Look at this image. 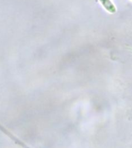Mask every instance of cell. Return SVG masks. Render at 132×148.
Wrapping results in <instances>:
<instances>
[{
  "label": "cell",
  "instance_id": "cell-1",
  "mask_svg": "<svg viewBox=\"0 0 132 148\" xmlns=\"http://www.w3.org/2000/svg\"><path fill=\"white\" fill-rule=\"evenodd\" d=\"M100 3L103 5L106 11L109 13L113 14L117 12V8L111 0H99Z\"/></svg>",
  "mask_w": 132,
  "mask_h": 148
}]
</instances>
